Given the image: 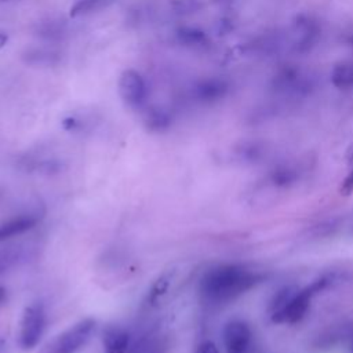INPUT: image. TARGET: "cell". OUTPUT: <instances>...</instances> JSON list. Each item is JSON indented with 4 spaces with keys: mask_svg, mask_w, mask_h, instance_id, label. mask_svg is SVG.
Returning a JSON list of instances; mask_svg holds the SVG:
<instances>
[{
    "mask_svg": "<svg viewBox=\"0 0 353 353\" xmlns=\"http://www.w3.org/2000/svg\"><path fill=\"white\" fill-rule=\"evenodd\" d=\"M258 280V275L240 265H220L203 275L199 290L205 301L225 304L251 290Z\"/></svg>",
    "mask_w": 353,
    "mask_h": 353,
    "instance_id": "cell-1",
    "label": "cell"
},
{
    "mask_svg": "<svg viewBox=\"0 0 353 353\" xmlns=\"http://www.w3.org/2000/svg\"><path fill=\"white\" fill-rule=\"evenodd\" d=\"M332 282V276H322L312 282L309 286H306L302 290H297L296 294L290 298V301L285 305L282 311L272 315L274 323H287V324H296L300 323L311 305L312 298L319 294L320 291L326 290Z\"/></svg>",
    "mask_w": 353,
    "mask_h": 353,
    "instance_id": "cell-2",
    "label": "cell"
},
{
    "mask_svg": "<svg viewBox=\"0 0 353 353\" xmlns=\"http://www.w3.org/2000/svg\"><path fill=\"white\" fill-rule=\"evenodd\" d=\"M96 327L94 319H83L51 339L39 353H77L92 339Z\"/></svg>",
    "mask_w": 353,
    "mask_h": 353,
    "instance_id": "cell-3",
    "label": "cell"
},
{
    "mask_svg": "<svg viewBox=\"0 0 353 353\" xmlns=\"http://www.w3.org/2000/svg\"><path fill=\"white\" fill-rule=\"evenodd\" d=\"M46 323L47 317L43 304L35 302L24 309L18 332V345L23 350H32L39 345L46 331Z\"/></svg>",
    "mask_w": 353,
    "mask_h": 353,
    "instance_id": "cell-4",
    "label": "cell"
},
{
    "mask_svg": "<svg viewBox=\"0 0 353 353\" xmlns=\"http://www.w3.org/2000/svg\"><path fill=\"white\" fill-rule=\"evenodd\" d=\"M119 94L123 103L133 111H142L148 105L149 86L141 72L126 69L119 77Z\"/></svg>",
    "mask_w": 353,
    "mask_h": 353,
    "instance_id": "cell-5",
    "label": "cell"
},
{
    "mask_svg": "<svg viewBox=\"0 0 353 353\" xmlns=\"http://www.w3.org/2000/svg\"><path fill=\"white\" fill-rule=\"evenodd\" d=\"M274 84L276 92L287 96H305L313 87L312 77L300 69H286L280 72Z\"/></svg>",
    "mask_w": 353,
    "mask_h": 353,
    "instance_id": "cell-6",
    "label": "cell"
},
{
    "mask_svg": "<svg viewBox=\"0 0 353 353\" xmlns=\"http://www.w3.org/2000/svg\"><path fill=\"white\" fill-rule=\"evenodd\" d=\"M319 27L309 20H298L291 28L290 36H286V46L294 53H305L311 50L312 46L319 39Z\"/></svg>",
    "mask_w": 353,
    "mask_h": 353,
    "instance_id": "cell-7",
    "label": "cell"
},
{
    "mask_svg": "<svg viewBox=\"0 0 353 353\" xmlns=\"http://www.w3.org/2000/svg\"><path fill=\"white\" fill-rule=\"evenodd\" d=\"M226 353H247L251 342V330L241 320H232L225 324L222 331Z\"/></svg>",
    "mask_w": 353,
    "mask_h": 353,
    "instance_id": "cell-8",
    "label": "cell"
},
{
    "mask_svg": "<svg viewBox=\"0 0 353 353\" xmlns=\"http://www.w3.org/2000/svg\"><path fill=\"white\" fill-rule=\"evenodd\" d=\"M229 93V84L220 77H209L199 80L192 87V96L200 103H215Z\"/></svg>",
    "mask_w": 353,
    "mask_h": 353,
    "instance_id": "cell-9",
    "label": "cell"
},
{
    "mask_svg": "<svg viewBox=\"0 0 353 353\" xmlns=\"http://www.w3.org/2000/svg\"><path fill=\"white\" fill-rule=\"evenodd\" d=\"M38 215L39 214H20L8 221L0 222V243L34 229L40 221V217Z\"/></svg>",
    "mask_w": 353,
    "mask_h": 353,
    "instance_id": "cell-10",
    "label": "cell"
},
{
    "mask_svg": "<svg viewBox=\"0 0 353 353\" xmlns=\"http://www.w3.org/2000/svg\"><path fill=\"white\" fill-rule=\"evenodd\" d=\"M130 345V334L119 326H111L104 331V353H126Z\"/></svg>",
    "mask_w": 353,
    "mask_h": 353,
    "instance_id": "cell-11",
    "label": "cell"
},
{
    "mask_svg": "<svg viewBox=\"0 0 353 353\" xmlns=\"http://www.w3.org/2000/svg\"><path fill=\"white\" fill-rule=\"evenodd\" d=\"M175 38L184 47H188L192 50H203L210 44L209 36L203 31L198 28H191V27L176 29Z\"/></svg>",
    "mask_w": 353,
    "mask_h": 353,
    "instance_id": "cell-12",
    "label": "cell"
},
{
    "mask_svg": "<svg viewBox=\"0 0 353 353\" xmlns=\"http://www.w3.org/2000/svg\"><path fill=\"white\" fill-rule=\"evenodd\" d=\"M171 123H172V118L166 109L163 108L148 109V114L145 116V125L148 130L153 133H163L170 129Z\"/></svg>",
    "mask_w": 353,
    "mask_h": 353,
    "instance_id": "cell-13",
    "label": "cell"
},
{
    "mask_svg": "<svg viewBox=\"0 0 353 353\" xmlns=\"http://www.w3.org/2000/svg\"><path fill=\"white\" fill-rule=\"evenodd\" d=\"M23 258L24 252L20 247L0 248V278H3L16 268Z\"/></svg>",
    "mask_w": 353,
    "mask_h": 353,
    "instance_id": "cell-14",
    "label": "cell"
},
{
    "mask_svg": "<svg viewBox=\"0 0 353 353\" xmlns=\"http://www.w3.org/2000/svg\"><path fill=\"white\" fill-rule=\"evenodd\" d=\"M331 81L335 87L341 90H349L353 88V64L342 62L338 64L331 72Z\"/></svg>",
    "mask_w": 353,
    "mask_h": 353,
    "instance_id": "cell-15",
    "label": "cell"
},
{
    "mask_svg": "<svg viewBox=\"0 0 353 353\" xmlns=\"http://www.w3.org/2000/svg\"><path fill=\"white\" fill-rule=\"evenodd\" d=\"M172 276H174V271H166L155 280V283L149 289V293H148V297H146V302L149 305L157 304V301L168 291Z\"/></svg>",
    "mask_w": 353,
    "mask_h": 353,
    "instance_id": "cell-16",
    "label": "cell"
},
{
    "mask_svg": "<svg viewBox=\"0 0 353 353\" xmlns=\"http://www.w3.org/2000/svg\"><path fill=\"white\" fill-rule=\"evenodd\" d=\"M111 2L112 0H77V2L70 8V16L80 17L93 14L107 8Z\"/></svg>",
    "mask_w": 353,
    "mask_h": 353,
    "instance_id": "cell-17",
    "label": "cell"
},
{
    "mask_svg": "<svg viewBox=\"0 0 353 353\" xmlns=\"http://www.w3.org/2000/svg\"><path fill=\"white\" fill-rule=\"evenodd\" d=\"M170 8L174 14L188 17L200 12L202 2L200 0H170Z\"/></svg>",
    "mask_w": 353,
    "mask_h": 353,
    "instance_id": "cell-18",
    "label": "cell"
},
{
    "mask_svg": "<svg viewBox=\"0 0 353 353\" xmlns=\"http://www.w3.org/2000/svg\"><path fill=\"white\" fill-rule=\"evenodd\" d=\"M339 192H341V195H343V196H348V195H350V194L353 192V167H352V170L349 171V174L346 175V179L343 180Z\"/></svg>",
    "mask_w": 353,
    "mask_h": 353,
    "instance_id": "cell-19",
    "label": "cell"
},
{
    "mask_svg": "<svg viewBox=\"0 0 353 353\" xmlns=\"http://www.w3.org/2000/svg\"><path fill=\"white\" fill-rule=\"evenodd\" d=\"M196 353H220V352H218V348H217V345L214 342L205 341V342H202L198 346Z\"/></svg>",
    "mask_w": 353,
    "mask_h": 353,
    "instance_id": "cell-20",
    "label": "cell"
},
{
    "mask_svg": "<svg viewBox=\"0 0 353 353\" xmlns=\"http://www.w3.org/2000/svg\"><path fill=\"white\" fill-rule=\"evenodd\" d=\"M6 298V290L3 287H0V304H2Z\"/></svg>",
    "mask_w": 353,
    "mask_h": 353,
    "instance_id": "cell-21",
    "label": "cell"
},
{
    "mask_svg": "<svg viewBox=\"0 0 353 353\" xmlns=\"http://www.w3.org/2000/svg\"><path fill=\"white\" fill-rule=\"evenodd\" d=\"M349 353H353V334H352L350 342H349Z\"/></svg>",
    "mask_w": 353,
    "mask_h": 353,
    "instance_id": "cell-22",
    "label": "cell"
},
{
    "mask_svg": "<svg viewBox=\"0 0 353 353\" xmlns=\"http://www.w3.org/2000/svg\"><path fill=\"white\" fill-rule=\"evenodd\" d=\"M0 2H5V0H0Z\"/></svg>",
    "mask_w": 353,
    "mask_h": 353,
    "instance_id": "cell-23",
    "label": "cell"
},
{
    "mask_svg": "<svg viewBox=\"0 0 353 353\" xmlns=\"http://www.w3.org/2000/svg\"><path fill=\"white\" fill-rule=\"evenodd\" d=\"M0 195H2V194H0Z\"/></svg>",
    "mask_w": 353,
    "mask_h": 353,
    "instance_id": "cell-24",
    "label": "cell"
}]
</instances>
